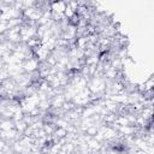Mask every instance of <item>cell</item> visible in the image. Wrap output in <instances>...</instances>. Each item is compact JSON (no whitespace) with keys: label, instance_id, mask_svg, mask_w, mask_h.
Listing matches in <instances>:
<instances>
[{"label":"cell","instance_id":"6da1fadb","mask_svg":"<svg viewBox=\"0 0 154 154\" xmlns=\"http://www.w3.org/2000/svg\"><path fill=\"white\" fill-rule=\"evenodd\" d=\"M23 66V70L24 72L26 73H34L36 71H38V67H40V60L34 57V58H30V59H25L22 64Z\"/></svg>","mask_w":154,"mask_h":154}]
</instances>
